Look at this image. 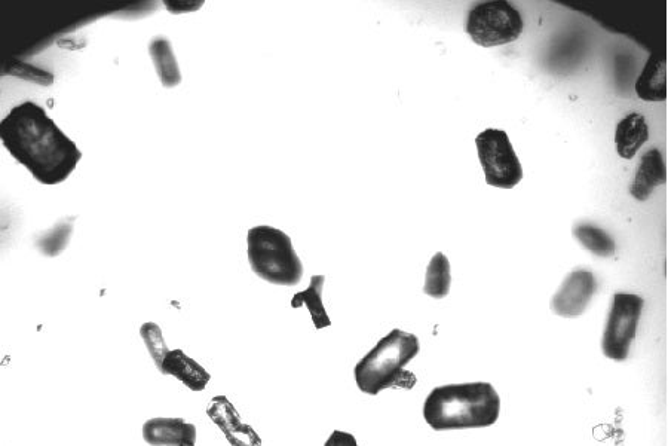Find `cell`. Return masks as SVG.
<instances>
[{
	"label": "cell",
	"mask_w": 668,
	"mask_h": 446,
	"mask_svg": "<svg viewBox=\"0 0 668 446\" xmlns=\"http://www.w3.org/2000/svg\"><path fill=\"white\" fill-rule=\"evenodd\" d=\"M0 140L42 185H60L82 160L76 143L35 102L15 106L0 122Z\"/></svg>",
	"instance_id": "obj_1"
},
{
	"label": "cell",
	"mask_w": 668,
	"mask_h": 446,
	"mask_svg": "<svg viewBox=\"0 0 668 446\" xmlns=\"http://www.w3.org/2000/svg\"><path fill=\"white\" fill-rule=\"evenodd\" d=\"M501 415V397L490 383L435 387L424 403V418L435 432L484 429Z\"/></svg>",
	"instance_id": "obj_2"
},
{
	"label": "cell",
	"mask_w": 668,
	"mask_h": 446,
	"mask_svg": "<svg viewBox=\"0 0 668 446\" xmlns=\"http://www.w3.org/2000/svg\"><path fill=\"white\" fill-rule=\"evenodd\" d=\"M421 342L416 335L394 329L367 353L354 369L358 389L369 396H378L382 390L413 389L416 377L406 366L418 357Z\"/></svg>",
	"instance_id": "obj_3"
},
{
	"label": "cell",
	"mask_w": 668,
	"mask_h": 446,
	"mask_svg": "<svg viewBox=\"0 0 668 446\" xmlns=\"http://www.w3.org/2000/svg\"><path fill=\"white\" fill-rule=\"evenodd\" d=\"M248 262L259 279L277 286H296L303 264L286 232L274 226H254L248 231Z\"/></svg>",
	"instance_id": "obj_4"
},
{
	"label": "cell",
	"mask_w": 668,
	"mask_h": 446,
	"mask_svg": "<svg viewBox=\"0 0 668 446\" xmlns=\"http://www.w3.org/2000/svg\"><path fill=\"white\" fill-rule=\"evenodd\" d=\"M522 14L505 0L477 3L468 11L465 32L478 47L492 48L513 44L522 36Z\"/></svg>",
	"instance_id": "obj_5"
},
{
	"label": "cell",
	"mask_w": 668,
	"mask_h": 446,
	"mask_svg": "<svg viewBox=\"0 0 668 446\" xmlns=\"http://www.w3.org/2000/svg\"><path fill=\"white\" fill-rule=\"evenodd\" d=\"M476 146L487 185L513 189L522 182L523 167L505 131L496 128L481 131Z\"/></svg>",
	"instance_id": "obj_6"
},
{
	"label": "cell",
	"mask_w": 668,
	"mask_h": 446,
	"mask_svg": "<svg viewBox=\"0 0 668 446\" xmlns=\"http://www.w3.org/2000/svg\"><path fill=\"white\" fill-rule=\"evenodd\" d=\"M643 305L645 301L642 296L634 293H615L602 338V351L605 357L615 362H624L628 359L631 344L636 339Z\"/></svg>",
	"instance_id": "obj_7"
},
{
	"label": "cell",
	"mask_w": 668,
	"mask_h": 446,
	"mask_svg": "<svg viewBox=\"0 0 668 446\" xmlns=\"http://www.w3.org/2000/svg\"><path fill=\"white\" fill-rule=\"evenodd\" d=\"M596 290V277L591 271H573L553 296L551 310L565 319H578L587 310Z\"/></svg>",
	"instance_id": "obj_8"
},
{
	"label": "cell",
	"mask_w": 668,
	"mask_h": 446,
	"mask_svg": "<svg viewBox=\"0 0 668 446\" xmlns=\"http://www.w3.org/2000/svg\"><path fill=\"white\" fill-rule=\"evenodd\" d=\"M207 415L232 446H262V439L256 430L241 420V415L228 397H213L208 402Z\"/></svg>",
	"instance_id": "obj_9"
},
{
	"label": "cell",
	"mask_w": 668,
	"mask_h": 446,
	"mask_svg": "<svg viewBox=\"0 0 668 446\" xmlns=\"http://www.w3.org/2000/svg\"><path fill=\"white\" fill-rule=\"evenodd\" d=\"M196 426L183 418H150L143 424V439L150 446L196 444Z\"/></svg>",
	"instance_id": "obj_10"
},
{
	"label": "cell",
	"mask_w": 668,
	"mask_h": 446,
	"mask_svg": "<svg viewBox=\"0 0 668 446\" xmlns=\"http://www.w3.org/2000/svg\"><path fill=\"white\" fill-rule=\"evenodd\" d=\"M161 374L171 375L192 391H204L211 380L210 372L183 350H170L162 363Z\"/></svg>",
	"instance_id": "obj_11"
},
{
	"label": "cell",
	"mask_w": 668,
	"mask_h": 446,
	"mask_svg": "<svg viewBox=\"0 0 668 446\" xmlns=\"http://www.w3.org/2000/svg\"><path fill=\"white\" fill-rule=\"evenodd\" d=\"M667 182V168L663 155L658 149L652 148L643 155L636 177L630 186L631 197L637 201H646L651 197L657 186Z\"/></svg>",
	"instance_id": "obj_12"
},
{
	"label": "cell",
	"mask_w": 668,
	"mask_h": 446,
	"mask_svg": "<svg viewBox=\"0 0 668 446\" xmlns=\"http://www.w3.org/2000/svg\"><path fill=\"white\" fill-rule=\"evenodd\" d=\"M636 94L643 102L660 103L667 99V60L651 54L636 82Z\"/></svg>",
	"instance_id": "obj_13"
},
{
	"label": "cell",
	"mask_w": 668,
	"mask_h": 446,
	"mask_svg": "<svg viewBox=\"0 0 668 446\" xmlns=\"http://www.w3.org/2000/svg\"><path fill=\"white\" fill-rule=\"evenodd\" d=\"M649 128L642 113H628L615 131L617 152L624 160H633L639 149L648 142Z\"/></svg>",
	"instance_id": "obj_14"
},
{
	"label": "cell",
	"mask_w": 668,
	"mask_h": 446,
	"mask_svg": "<svg viewBox=\"0 0 668 446\" xmlns=\"http://www.w3.org/2000/svg\"><path fill=\"white\" fill-rule=\"evenodd\" d=\"M149 54L165 88H174L182 82V72L174 56L173 45L165 36H155L149 44Z\"/></svg>",
	"instance_id": "obj_15"
},
{
	"label": "cell",
	"mask_w": 668,
	"mask_h": 446,
	"mask_svg": "<svg viewBox=\"0 0 668 446\" xmlns=\"http://www.w3.org/2000/svg\"><path fill=\"white\" fill-rule=\"evenodd\" d=\"M324 280H326L324 276L312 277L308 289L296 293L293 299H291V307L293 308H300L302 305H306L309 313H311L312 323H314L315 329H318V331L332 326V320L327 316L326 308L323 305Z\"/></svg>",
	"instance_id": "obj_16"
},
{
	"label": "cell",
	"mask_w": 668,
	"mask_h": 446,
	"mask_svg": "<svg viewBox=\"0 0 668 446\" xmlns=\"http://www.w3.org/2000/svg\"><path fill=\"white\" fill-rule=\"evenodd\" d=\"M573 235L581 243V246L585 247L588 252L593 253L594 256L611 258L615 255L617 246H615L614 238L599 226L591 225V223H579L573 228Z\"/></svg>",
	"instance_id": "obj_17"
},
{
	"label": "cell",
	"mask_w": 668,
	"mask_h": 446,
	"mask_svg": "<svg viewBox=\"0 0 668 446\" xmlns=\"http://www.w3.org/2000/svg\"><path fill=\"white\" fill-rule=\"evenodd\" d=\"M452 286V271L450 262L444 253H435L425 274V295L434 299H444L450 292Z\"/></svg>",
	"instance_id": "obj_18"
},
{
	"label": "cell",
	"mask_w": 668,
	"mask_h": 446,
	"mask_svg": "<svg viewBox=\"0 0 668 446\" xmlns=\"http://www.w3.org/2000/svg\"><path fill=\"white\" fill-rule=\"evenodd\" d=\"M140 336H142L144 345H146L153 363H155L158 371L161 372L165 356L170 353L164 335H162L161 328L153 322L144 323L142 328H140Z\"/></svg>",
	"instance_id": "obj_19"
},
{
	"label": "cell",
	"mask_w": 668,
	"mask_h": 446,
	"mask_svg": "<svg viewBox=\"0 0 668 446\" xmlns=\"http://www.w3.org/2000/svg\"><path fill=\"white\" fill-rule=\"evenodd\" d=\"M5 73L41 85H52V82H54L52 73L39 69V67L30 66V64L20 63V61H14L11 66H6Z\"/></svg>",
	"instance_id": "obj_20"
},
{
	"label": "cell",
	"mask_w": 668,
	"mask_h": 446,
	"mask_svg": "<svg viewBox=\"0 0 668 446\" xmlns=\"http://www.w3.org/2000/svg\"><path fill=\"white\" fill-rule=\"evenodd\" d=\"M324 446H360L358 445L357 439L354 435L348 432H340V430H334L330 438L327 439Z\"/></svg>",
	"instance_id": "obj_21"
},
{
	"label": "cell",
	"mask_w": 668,
	"mask_h": 446,
	"mask_svg": "<svg viewBox=\"0 0 668 446\" xmlns=\"http://www.w3.org/2000/svg\"><path fill=\"white\" fill-rule=\"evenodd\" d=\"M165 6H167L168 11L173 12V14H183V12L196 11V9L201 8L204 5L202 0L199 2H179V0H165Z\"/></svg>",
	"instance_id": "obj_22"
},
{
	"label": "cell",
	"mask_w": 668,
	"mask_h": 446,
	"mask_svg": "<svg viewBox=\"0 0 668 446\" xmlns=\"http://www.w3.org/2000/svg\"><path fill=\"white\" fill-rule=\"evenodd\" d=\"M195 445L196 444H182V445H179V446H195Z\"/></svg>",
	"instance_id": "obj_23"
}]
</instances>
